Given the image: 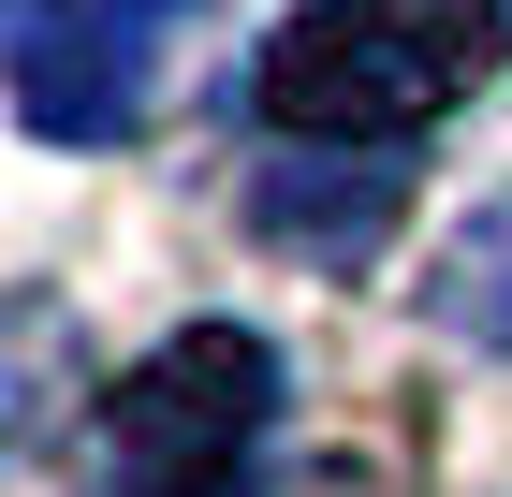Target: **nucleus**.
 Returning a JSON list of instances; mask_svg holds the SVG:
<instances>
[{"mask_svg":"<svg viewBox=\"0 0 512 497\" xmlns=\"http://www.w3.org/2000/svg\"><path fill=\"white\" fill-rule=\"evenodd\" d=\"M498 59H512V0H322L264 44L249 103H264V132L352 161V147H410Z\"/></svg>","mask_w":512,"mask_h":497,"instance_id":"f257e3e1","label":"nucleus"},{"mask_svg":"<svg viewBox=\"0 0 512 497\" xmlns=\"http://www.w3.org/2000/svg\"><path fill=\"white\" fill-rule=\"evenodd\" d=\"M439 337H469V351H512V191H483L469 220L439 234Z\"/></svg>","mask_w":512,"mask_h":497,"instance_id":"20e7f679","label":"nucleus"},{"mask_svg":"<svg viewBox=\"0 0 512 497\" xmlns=\"http://www.w3.org/2000/svg\"><path fill=\"white\" fill-rule=\"evenodd\" d=\"M176 30H191V0H15V103H30V132H59V147L132 132Z\"/></svg>","mask_w":512,"mask_h":497,"instance_id":"7ed1b4c3","label":"nucleus"},{"mask_svg":"<svg viewBox=\"0 0 512 497\" xmlns=\"http://www.w3.org/2000/svg\"><path fill=\"white\" fill-rule=\"evenodd\" d=\"M264 424H278V351L249 322H191L103 395V468L118 497H235Z\"/></svg>","mask_w":512,"mask_h":497,"instance_id":"f03ea898","label":"nucleus"}]
</instances>
